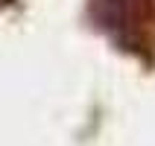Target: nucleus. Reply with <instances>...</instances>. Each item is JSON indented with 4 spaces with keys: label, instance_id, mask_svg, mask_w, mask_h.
<instances>
[{
    "label": "nucleus",
    "instance_id": "1",
    "mask_svg": "<svg viewBox=\"0 0 155 146\" xmlns=\"http://www.w3.org/2000/svg\"><path fill=\"white\" fill-rule=\"evenodd\" d=\"M97 18L103 29L120 44H138L143 38V24L152 18L149 0H97Z\"/></svg>",
    "mask_w": 155,
    "mask_h": 146
},
{
    "label": "nucleus",
    "instance_id": "2",
    "mask_svg": "<svg viewBox=\"0 0 155 146\" xmlns=\"http://www.w3.org/2000/svg\"><path fill=\"white\" fill-rule=\"evenodd\" d=\"M0 3H3V0H0Z\"/></svg>",
    "mask_w": 155,
    "mask_h": 146
}]
</instances>
